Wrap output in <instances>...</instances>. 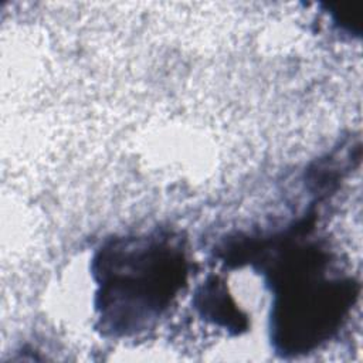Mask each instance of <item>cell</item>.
<instances>
[{
    "instance_id": "6da1fadb",
    "label": "cell",
    "mask_w": 363,
    "mask_h": 363,
    "mask_svg": "<svg viewBox=\"0 0 363 363\" xmlns=\"http://www.w3.org/2000/svg\"><path fill=\"white\" fill-rule=\"evenodd\" d=\"M101 328L115 336L147 329L186 282L183 251L163 237L118 238L94 259Z\"/></svg>"
},
{
    "instance_id": "7a4b0ae2",
    "label": "cell",
    "mask_w": 363,
    "mask_h": 363,
    "mask_svg": "<svg viewBox=\"0 0 363 363\" xmlns=\"http://www.w3.org/2000/svg\"><path fill=\"white\" fill-rule=\"evenodd\" d=\"M328 255L298 248L279 265L277 298L271 316L275 347L305 353L330 339L353 306L359 285L352 278H328Z\"/></svg>"
},
{
    "instance_id": "3957f363",
    "label": "cell",
    "mask_w": 363,
    "mask_h": 363,
    "mask_svg": "<svg viewBox=\"0 0 363 363\" xmlns=\"http://www.w3.org/2000/svg\"><path fill=\"white\" fill-rule=\"evenodd\" d=\"M200 306H203V311L206 315L211 316L214 322L223 323L224 326H233V328H241L244 323L240 322L238 318L240 312L234 308V303L227 302V295L224 294L223 286L217 288V285L211 284L203 289L201 294V302Z\"/></svg>"
}]
</instances>
